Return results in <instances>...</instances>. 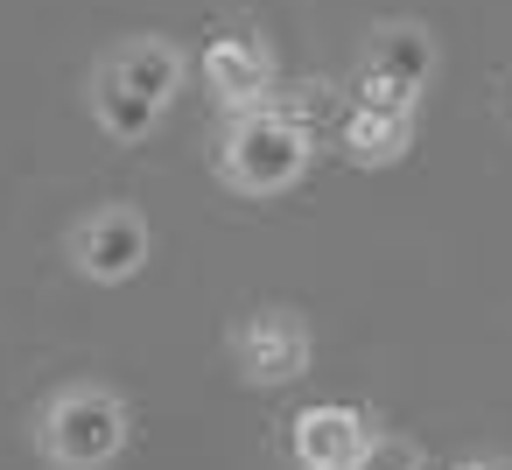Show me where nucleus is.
Instances as JSON below:
<instances>
[{
	"mask_svg": "<svg viewBox=\"0 0 512 470\" xmlns=\"http://www.w3.org/2000/svg\"><path fill=\"white\" fill-rule=\"evenodd\" d=\"M190 57L169 36H127L92 64V127L120 148H141L183 99Z\"/></svg>",
	"mask_w": 512,
	"mask_h": 470,
	"instance_id": "obj_1",
	"label": "nucleus"
},
{
	"mask_svg": "<svg viewBox=\"0 0 512 470\" xmlns=\"http://www.w3.org/2000/svg\"><path fill=\"white\" fill-rule=\"evenodd\" d=\"M134 442V407L127 393L99 386V379H71L43 400L36 414V456L50 470H113Z\"/></svg>",
	"mask_w": 512,
	"mask_h": 470,
	"instance_id": "obj_2",
	"label": "nucleus"
},
{
	"mask_svg": "<svg viewBox=\"0 0 512 470\" xmlns=\"http://www.w3.org/2000/svg\"><path fill=\"white\" fill-rule=\"evenodd\" d=\"M309 162H316V134L281 99L260 113H232L225 141H218V176L239 197H288L309 176Z\"/></svg>",
	"mask_w": 512,
	"mask_h": 470,
	"instance_id": "obj_3",
	"label": "nucleus"
},
{
	"mask_svg": "<svg viewBox=\"0 0 512 470\" xmlns=\"http://www.w3.org/2000/svg\"><path fill=\"white\" fill-rule=\"evenodd\" d=\"M64 260L78 281L92 288H127L148 274L155 260V225L134 211V204H92L71 232H64Z\"/></svg>",
	"mask_w": 512,
	"mask_h": 470,
	"instance_id": "obj_4",
	"label": "nucleus"
},
{
	"mask_svg": "<svg viewBox=\"0 0 512 470\" xmlns=\"http://www.w3.org/2000/svg\"><path fill=\"white\" fill-rule=\"evenodd\" d=\"M435 71H442V50H435V36L421 22H379L372 43H365V57H358V99L414 113L428 99Z\"/></svg>",
	"mask_w": 512,
	"mask_h": 470,
	"instance_id": "obj_5",
	"label": "nucleus"
},
{
	"mask_svg": "<svg viewBox=\"0 0 512 470\" xmlns=\"http://www.w3.org/2000/svg\"><path fill=\"white\" fill-rule=\"evenodd\" d=\"M232 365H239V379L260 386V393L309 379V365H316V330H309V316H302V309H253V316H239V330H232Z\"/></svg>",
	"mask_w": 512,
	"mask_h": 470,
	"instance_id": "obj_6",
	"label": "nucleus"
},
{
	"mask_svg": "<svg viewBox=\"0 0 512 470\" xmlns=\"http://www.w3.org/2000/svg\"><path fill=\"white\" fill-rule=\"evenodd\" d=\"M197 78H204V92H211L218 113H260V106H274V92H281V64H274V50H267L253 29L211 36L204 57H197Z\"/></svg>",
	"mask_w": 512,
	"mask_h": 470,
	"instance_id": "obj_7",
	"label": "nucleus"
},
{
	"mask_svg": "<svg viewBox=\"0 0 512 470\" xmlns=\"http://www.w3.org/2000/svg\"><path fill=\"white\" fill-rule=\"evenodd\" d=\"M379 442V414L358 400H309L288 421V456L295 470H358Z\"/></svg>",
	"mask_w": 512,
	"mask_h": 470,
	"instance_id": "obj_8",
	"label": "nucleus"
},
{
	"mask_svg": "<svg viewBox=\"0 0 512 470\" xmlns=\"http://www.w3.org/2000/svg\"><path fill=\"white\" fill-rule=\"evenodd\" d=\"M337 148H344L351 169H400L414 155V113L351 99V113L337 120Z\"/></svg>",
	"mask_w": 512,
	"mask_h": 470,
	"instance_id": "obj_9",
	"label": "nucleus"
},
{
	"mask_svg": "<svg viewBox=\"0 0 512 470\" xmlns=\"http://www.w3.org/2000/svg\"><path fill=\"white\" fill-rule=\"evenodd\" d=\"M358 470H428V456H421L407 435H386V428H379V442H372V456H365Z\"/></svg>",
	"mask_w": 512,
	"mask_h": 470,
	"instance_id": "obj_10",
	"label": "nucleus"
},
{
	"mask_svg": "<svg viewBox=\"0 0 512 470\" xmlns=\"http://www.w3.org/2000/svg\"><path fill=\"white\" fill-rule=\"evenodd\" d=\"M449 470H512V456H491V449H470V456H456Z\"/></svg>",
	"mask_w": 512,
	"mask_h": 470,
	"instance_id": "obj_11",
	"label": "nucleus"
}]
</instances>
